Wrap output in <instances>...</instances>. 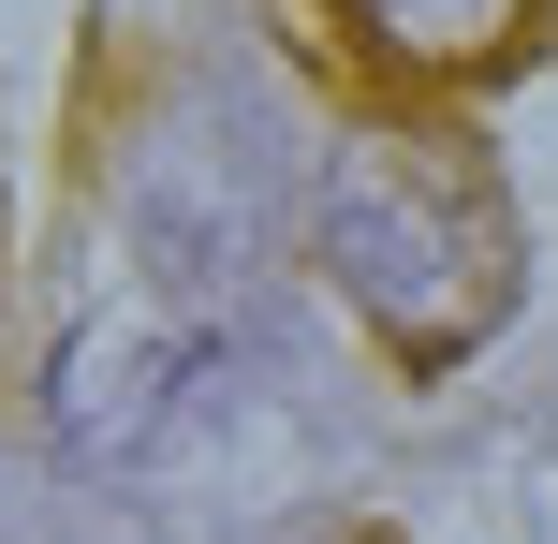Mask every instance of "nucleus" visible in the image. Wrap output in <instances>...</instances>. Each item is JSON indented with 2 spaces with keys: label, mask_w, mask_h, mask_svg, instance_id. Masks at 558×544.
<instances>
[{
  "label": "nucleus",
  "mask_w": 558,
  "mask_h": 544,
  "mask_svg": "<svg viewBox=\"0 0 558 544\" xmlns=\"http://www.w3.org/2000/svg\"><path fill=\"white\" fill-rule=\"evenodd\" d=\"M308 235H324V280L353 294V324L397 368H456L514 310V206L485 177V147L441 133V118H367L324 162Z\"/></svg>",
  "instance_id": "1"
},
{
  "label": "nucleus",
  "mask_w": 558,
  "mask_h": 544,
  "mask_svg": "<svg viewBox=\"0 0 558 544\" xmlns=\"http://www.w3.org/2000/svg\"><path fill=\"white\" fill-rule=\"evenodd\" d=\"M338 29H353L383 74L456 88V74H500V59L544 29V0H338Z\"/></svg>",
  "instance_id": "2"
},
{
  "label": "nucleus",
  "mask_w": 558,
  "mask_h": 544,
  "mask_svg": "<svg viewBox=\"0 0 558 544\" xmlns=\"http://www.w3.org/2000/svg\"><path fill=\"white\" fill-rule=\"evenodd\" d=\"M177 398H192V368H177L162 324H88V339H74V383H59L74 442H118V457H133V442L162 427Z\"/></svg>",
  "instance_id": "3"
}]
</instances>
